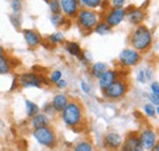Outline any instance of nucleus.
Listing matches in <instances>:
<instances>
[{"label":"nucleus","mask_w":159,"mask_h":151,"mask_svg":"<svg viewBox=\"0 0 159 151\" xmlns=\"http://www.w3.org/2000/svg\"><path fill=\"white\" fill-rule=\"evenodd\" d=\"M60 118L64 124L77 133L84 123V108L83 105L77 100H70L66 107L60 112Z\"/></svg>","instance_id":"nucleus-1"},{"label":"nucleus","mask_w":159,"mask_h":151,"mask_svg":"<svg viewBox=\"0 0 159 151\" xmlns=\"http://www.w3.org/2000/svg\"><path fill=\"white\" fill-rule=\"evenodd\" d=\"M129 43L132 49L143 54L147 53L153 46V35L152 31L146 25L136 26L129 36Z\"/></svg>","instance_id":"nucleus-2"},{"label":"nucleus","mask_w":159,"mask_h":151,"mask_svg":"<svg viewBox=\"0 0 159 151\" xmlns=\"http://www.w3.org/2000/svg\"><path fill=\"white\" fill-rule=\"evenodd\" d=\"M75 20H76V23L80 28L88 35L89 32H92L94 30L96 25L100 21V12L96 11V10L81 7Z\"/></svg>","instance_id":"nucleus-3"},{"label":"nucleus","mask_w":159,"mask_h":151,"mask_svg":"<svg viewBox=\"0 0 159 151\" xmlns=\"http://www.w3.org/2000/svg\"><path fill=\"white\" fill-rule=\"evenodd\" d=\"M129 89H130V85H129L127 80L124 77H119L107 90L103 91V96L107 100L118 101L126 96V94L129 92Z\"/></svg>","instance_id":"nucleus-4"},{"label":"nucleus","mask_w":159,"mask_h":151,"mask_svg":"<svg viewBox=\"0 0 159 151\" xmlns=\"http://www.w3.org/2000/svg\"><path fill=\"white\" fill-rule=\"evenodd\" d=\"M32 135L36 139V141H38V144L45 146V148L53 149L58 144L57 133H55V130L50 125L43 127V128H38V129H33Z\"/></svg>","instance_id":"nucleus-5"},{"label":"nucleus","mask_w":159,"mask_h":151,"mask_svg":"<svg viewBox=\"0 0 159 151\" xmlns=\"http://www.w3.org/2000/svg\"><path fill=\"white\" fill-rule=\"evenodd\" d=\"M16 82L21 87H42L43 85H47V86L50 85L48 77L37 74L36 71H28V73L20 74Z\"/></svg>","instance_id":"nucleus-6"},{"label":"nucleus","mask_w":159,"mask_h":151,"mask_svg":"<svg viewBox=\"0 0 159 151\" xmlns=\"http://www.w3.org/2000/svg\"><path fill=\"white\" fill-rule=\"evenodd\" d=\"M142 60V54L132 48H125L120 52L119 63L122 68H132L139 65Z\"/></svg>","instance_id":"nucleus-7"},{"label":"nucleus","mask_w":159,"mask_h":151,"mask_svg":"<svg viewBox=\"0 0 159 151\" xmlns=\"http://www.w3.org/2000/svg\"><path fill=\"white\" fill-rule=\"evenodd\" d=\"M139 139L143 146V149L147 151H149L158 141V133L156 132L154 129L149 128V127H146V128H142L139 133Z\"/></svg>","instance_id":"nucleus-8"},{"label":"nucleus","mask_w":159,"mask_h":151,"mask_svg":"<svg viewBox=\"0 0 159 151\" xmlns=\"http://www.w3.org/2000/svg\"><path fill=\"white\" fill-rule=\"evenodd\" d=\"M125 11H126V17L131 25H134L135 27L143 25V21L146 20V16H147L144 9H142L141 6L130 5V6L125 7Z\"/></svg>","instance_id":"nucleus-9"},{"label":"nucleus","mask_w":159,"mask_h":151,"mask_svg":"<svg viewBox=\"0 0 159 151\" xmlns=\"http://www.w3.org/2000/svg\"><path fill=\"white\" fill-rule=\"evenodd\" d=\"M125 19H126V11H125V9H113V7H110V9L105 10V14L103 16V20L111 28L119 26Z\"/></svg>","instance_id":"nucleus-10"},{"label":"nucleus","mask_w":159,"mask_h":151,"mask_svg":"<svg viewBox=\"0 0 159 151\" xmlns=\"http://www.w3.org/2000/svg\"><path fill=\"white\" fill-rule=\"evenodd\" d=\"M120 151H146L143 149L141 141L139 139V133L132 132L129 133L126 138L122 141V145L120 148Z\"/></svg>","instance_id":"nucleus-11"},{"label":"nucleus","mask_w":159,"mask_h":151,"mask_svg":"<svg viewBox=\"0 0 159 151\" xmlns=\"http://www.w3.org/2000/svg\"><path fill=\"white\" fill-rule=\"evenodd\" d=\"M60 7L61 14L70 20L76 19L79 10L81 9L77 0H60Z\"/></svg>","instance_id":"nucleus-12"},{"label":"nucleus","mask_w":159,"mask_h":151,"mask_svg":"<svg viewBox=\"0 0 159 151\" xmlns=\"http://www.w3.org/2000/svg\"><path fill=\"white\" fill-rule=\"evenodd\" d=\"M103 141H104V146H105L107 149L116 151V150H120L124 139H122V136H121L120 134H118V133L109 132L104 135Z\"/></svg>","instance_id":"nucleus-13"},{"label":"nucleus","mask_w":159,"mask_h":151,"mask_svg":"<svg viewBox=\"0 0 159 151\" xmlns=\"http://www.w3.org/2000/svg\"><path fill=\"white\" fill-rule=\"evenodd\" d=\"M116 79H119L118 70L108 69L107 71H104V73L98 77V86H99L100 91L103 92L104 90H107Z\"/></svg>","instance_id":"nucleus-14"},{"label":"nucleus","mask_w":159,"mask_h":151,"mask_svg":"<svg viewBox=\"0 0 159 151\" xmlns=\"http://www.w3.org/2000/svg\"><path fill=\"white\" fill-rule=\"evenodd\" d=\"M22 35L25 37V41L27 43L28 47L31 48H36L42 43V36L38 33V31L36 30H31V28H26L22 30Z\"/></svg>","instance_id":"nucleus-15"},{"label":"nucleus","mask_w":159,"mask_h":151,"mask_svg":"<svg viewBox=\"0 0 159 151\" xmlns=\"http://www.w3.org/2000/svg\"><path fill=\"white\" fill-rule=\"evenodd\" d=\"M32 129H38V128H43V127H48L50 125V118L48 115H45L44 113H38L36 114L34 117L31 118L30 122Z\"/></svg>","instance_id":"nucleus-16"},{"label":"nucleus","mask_w":159,"mask_h":151,"mask_svg":"<svg viewBox=\"0 0 159 151\" xmlns=\"http://www.w3.org/2000/svg\"><path fill=\"white\" fill-rule=\"evenodd\" d=\"M69 101H70V98H69V96L65 94H57L54 97H53V100H52V106L54 107V110L57 111V113H60L65 107H66V105L69 103Z\"/></svg>","instance_id":"nucleus-17"},{"label":"nucleus","mask_w":159,"mask_h":151,"mask_svg":"<svg viewBox=\"0 0 159 151\" xmlns=\"http://www.w3.org/2000/svg\"><path fill=\"white\" fill-rule=\"evenodd\" d=\"M65 49L72 57L80 58L83 54V51H82L81 46H80L77 42H75V41H67V42H65Z\"/></svg>","instance_id":"nucleus-18"},{"label":"nucleus","mask_w":159,"mask_h":151,"mask_svg":"<svg viewBox=\"0 0 159 151\" xmlns=\"http://www.w3.org/2000/svg\"><path fill=\"white\" fill-rule=\"evenodd\" d=\"M109 68H108V64L107 63H103V61H97V63H93L89 68V74L92 77L97 79L99 77L104 71H107Z\"/></svg>","instance_id":"nucleus-19"},{"label":"nucleus","mask_w":159,"mask_h":151,"mask_svg":"<svg viewBox=\"0 0 159 151\" xmlns=\"http://www.w3.org/2000/svg\"><path fill=\"white\" fill-rule=\"evenodd\" d=\"M97 35H99V36H105V35H109L111 31H113V28L104 21V20H100L99 22L96 25V27H94V30H93Z\"/></svg>","instance_id":"nucleus-20"},{"label":"nucleus","mask_w":159,"mask_h":151,"mask_svg":"<svg viewBox=\"0 0 159 151\" xmlns=\"http://www.w3.org/2000/svg\"><path fill=\"white\" fill-rule=\"evenodd\" d=\"M25 106H26V114H27L28 118H32V117H34L36 114H38L40 112V108L38 107V105L30 101V100L25 101Z\"/></svg>","instance_id":"nucleus-21"},{"label":"nucleus","mask_w":159,"mask_h":151,"mask_svg":"<svg viewBox=\"0 0 159 151\" xmlns=\"http://www.w3.org/2000/svg\"><path fill=\"white\" fill-rule=\"evenodd\" d=\"M71 20L65 17L62 14H55V15H52L50 16V22L53 23V26L55 27H64L66 22H70Z\"/></svg>","instance_id":"nucleus-22"},{"label":"nucleus","mask_w":159,"mask_h":151,"mask_svg":"<svg viewBox=\"0 0 159 151\" xmlns=\"http://www.w3.org/2000/svg\"><path fill=\"white\" fill-rule=\"evenodd\" d=\"M72 151H94V148L91 141L88 140H81L76 143L72 148Z\"/></svg>","instance_id":"nucleus-23"},{"label":"nucleus","mask_w":159,"mask_h":151,"mask_svg":"<svg viewBox=\"0 0 159 151\" xmlns=\"http://www.w3.org/2000/svg\"><path fill=\"white\" fill-rule=\"evenodd\" d=\"M12 66L10 63V58H7L6 56L0 57V75H5L9 74L11 71Z\"/></svg>","instance_id":"nucleus-24"},{"label":"nucleus","mask_w":159,"mask_h":151,"mask_svg":"<svg viewBox=\"0 0 159 151\" xmlns=\"http://www.w3.org/2000/svg\"><path fill=\"white\" fill-rule=\"evenodd\" d=\"M65 42V36L61 31H57L54 33H52L50 36H48V43H50L52 46H57V44H61Z\"/></svg>","instance_id":"nucleus-25"},{"label":"nucleus","mask_w":159,"mask_h":151,"mask_svg":"<svg viewBox=\"0 0 159 151\" xmlns=\"http://www.w3.org/2000/svg\"><path fill=\"white\" fill-rule=\"evenodd\" d=\"M80 6L84 7V9H91V10H96L100 6L102 0H77Z\"/></svg>","instance_id":"nucleus-26"},{"label":"nucleus","mask_w":159,"mask_h":151,"mask_svg":"<svg viewBox=\"0 0 159 151\" xmlns=\"http://www.w3.org/2000/svg\"><path fill=\"white\" fill-rule=\"evenodd\" d=\"M48 5H49V10H50L52 15H55V14H61L60 0H49V1H48Z\"/></svg>","instance_id":"nucleus-27"},{"label":"nucleus","mask_w":159,"mask_h":151,"mask_svg":"<svg viewBox=\"0 0 159 151\" xmlns=\"http://www.w3.org/2000/svg\"><path fill=\"white\" fill-rule=\"evenodd\" d=\"M143 113L146 114L147 117H149V118H154L157 113H156V107L152 105V103H146L144 106H143Z\"/></svg>","instance_id":"nucleus-28"},{"label":"nucleus","mask_w":159,"mask_h":151,"mask_svg":"<svg viewBox=\"0 0 159 151\" xmlns=\"http://www.w3.org/2000/svg\"><path fill=\"white\" fill-rule=\"evenodd\" d=\"M49 82L50 84H53V85H55L59 80L62 79V73L60 71V70H53L50 74H49Z\"/></svg>","instance_id":"nucleus-29"},{"label":"nucleus","mask_w":159,"mask_h":151,"mask_svg":"<svg viewBox=\"0 0 159 151\" xmlns=\"http://www.w3.org/2000/svg\"><path fill=\"white\" fill-rule=\"evenodd\" d=\"M10 6L14 11V14H20L23 5H22V0H11L10 1Z\"/></svg>","instance_id":"nucleus-30"},{"label":"nucleus","mask_w":159,"mask_h":151,"mask_svg":"<svg viewBox=\"0 0 159 151\" xmlns=\"http://www.w3.org/2000/svg\"><path fill=\"white\" fill-rule=\"evenodd\" d=\"M42 111H43V113L45 114V115H48L49 118H50L52 115H55V114H57V111L54 110V107L52 106V103H50V102H49V103H45V105L43 106Z\"/></svg>","instance_id":"nucleus-31"},{"label":"nucleus","mask_w":159,"mask_h":151,"mask_svg":"<svg viewBox=\"0 0 159 151\" xmlns=\"http://www.w3.org/2000/svg\"><path fill=\"white\" fill-rule=\"evenodd\" d=\"M109 4L113 9H125L126 0H109Z\"/></svg>","instance_id":"nucleus-32"},{"label":"nucleus","mask_w":159,"mask_h":151,"mask_svg":"<svg viewBox=\"0 0 159 151\" xmlns=\"http://www.w3.org/2000/svg\"><path fill=\"white\" fill-rule=\"evenodd\" d=\"M147 98H148V101H149V103H152L154 107H158L159 106V95H156V94H148L147 95Z\"/></svg>","instance_id":"nucleus-33"},{"label":"nucleus","mask_w":159,"mask_h":151,"mask_svg":"<svg viewBox=\"0 0 159 151\" xmlns=\"http://www.w3.org/2000/svg\"><path fill=\"white\" fill-rule=\"evenodd\" d=\"M11 22H12V25L14 26H16V27H20V23H21V17H20V14H14L11 17Z\"/></svg>","instance_id":"nucleus-34"},{"label":"nucleus","mask_w":159,"mask_h":151,"mask_svg":"<svg viewBox=\"0 0 159 151\" xmlns=\"http://www.w3.org/2000/svg\"><path fill=\"white\" fill-rule=\"evenodd\" d=\"M149 89L152 94L159 95V81H152V84L149 85Z\"/></svg>","instance_id":"nucleus-35"},{"label":"nucleus","mask_w":159,"mask_h":151,"mask_svg":"<svg viewBox=\"0 0 159 151\" xmlns=\"http://www.w3.org/2000/svg\"><path fill=\"white\" fill-rule=\"evenodd\" d=\"M144 70V77H146V82L147 81H151L152 80V77H153V69L152 68H146V69H143Z\"/></svg>","instance_id":"nucleus-36"},{"label":"nucleus","mask_w":159,"mask_h":151,"mask_svg":"<svg viewBox=\"0 0 159 151\" xmlns=\"http://www.w3.org/2000/svg\"><path fill=\"white\" fill-rule=\"evenodd\" d=\"M136 80L141 82V84H144L146 82V77H144V70L142 69V70H139V73L136 74Z\"/></svg>","instance_id":"nucleus-37"},{"label":"nucleus","mask_w":159,"mask_h":151,"mask_svg":"<svg viewBox=\"0 0 159 151\" xmlns=\"http://www.w3.org/2000/svg\"><path fill=\"white\" fill-rule=\"evenodd\" d=\"M81 89H82V91L84 92V94H91V86L86 82V81H81Z\"/></svg>","instance_id":"nucleus-38"},{"label":"nucleus","mask_w":159,"mask_h":151,"mask_svg":"<svg viewBox=\"0 0 159 151\" xmlns=\"http://www.w3.org/2000/svg\"><path fill=\"white\" fill-rule=\"evenodd\" d=\"M66 86H67V81H66V80H64V79L59 80V81L55 84V87H57V89H59V90H64Z\"/></svg>","instance_id":"nucleus-39"},{"label":"nucleus","mask_w":159,"mask_h":151,"mask_svg":"<svg viewBox=\"0 0 159 151\" xmlns=\"http://www.w3.org/2000/svg\"><path fill=\"white\" fill-rule=\"evenodd\" d=\"M149 151H159V140L157 141V144H156V145H154V146H153Z\"/></svg>","instance_id":"nucleus-40"},{"label":"nucleus","mask_w":159,"mask_h":151,"mask_svg":"<svg viewBox=\"0 0 159 151\" xmlns=\"http://www.w3.org/2000/svg\"><path fill=\"white\" fill-rule=\"evenodd\" d=\"M4 56H5V49H4V47L0 46V57H4Z\"/></svg>","instance_id":"nucleus-41"},{"label":"nucleus","mask_w":159,"mask_h":151,"mask_svg":"<svg viewBox=\"0 0 159 151\" xmlns=\"http://www.w3.org/2000/svg\"><path fill=\"white\" fill-rule=\"evenodd\" d=\"M156 113H157V115H159V106L156 107Z\"/></svg>","instance_id":"nucleus-42"},{"label":"nucleus","mask_w":159,"mask_h":151,"mask_svg":"<svg viewBox=\"0 0 159 151\" xmlns=\"http://www.w3.org/2000/svg\"><path fill=\"white\" fill-rule=\"evenodd\" d=\"M44 1H45V2H47V4H48V1H49V0H44Z\"/></svg>","instance_id":"nucleus-43"}]
</instances>
